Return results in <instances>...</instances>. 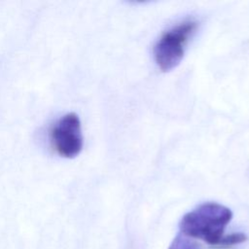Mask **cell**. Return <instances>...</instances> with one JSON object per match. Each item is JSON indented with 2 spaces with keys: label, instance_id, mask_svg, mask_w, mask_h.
<instances>
[{
  "label": "cell",
  "instance_id": "cell-1",
  "mask_svg": "<svg viewBox=\"0 0 249 249\" xmlns=\"http://www.w3.org/2000/svg\"><path fill=\"white\" fill-rule=\"evenodd\" d=\"M232 218L230 208L217 202H205L188 212L180 221L181 233L200 239L218 248H230L246 241L241 232L225 234V229Z\"/></svg>",
  "mask_w": 249,
  "mask_h": 249
},
{
  "label": "cell",
  "instance_id": "cell-2",
  "mask_svg": "<svg viewBox=\"0 0 249 249\" xmlns=\"http://www.w3.org/2000/svg\"><path fill=\"white\" fill-rule=\"evenodd\" d=\"M196 27L197 21L188 18L161 34L154 47V57L161 71L168 72L181 62L188 41Z\"/></svg>",
  "mask_w": 249,
  "mask_h": 249
},
{
  "label": "cell",
  "instance_id": "cell-3",
  "mask_svg": "<svg viewBox=\"0 0 249 249\" xmlns=\"http://www.w3.org/2000/svg\"><path fill=\"white\" fill-rule=\"evenodd\" d=\"M50 142L52 148L63 158H74L83 148L81 122L75 113L60 117L51 127Z\"/></svg>",
  "mask_w": 249,
  "mask_h": 249
},
{
  "label": "cell",
  "instance_id": "cell-4",
  "mask_svg": "<svg viewBox=\"0 0 249 249\" xmlns=\"http://www.w3.org/2000/svg\"><path fill=\"white\" fill-rule=\"evenodd\" d=\"M168 249H200L198 245L182 233L177 235L172 243L169 245Z\"/></svg>",
  "mask_w": 249,
  "mask_h": 249
}]
</instances>
